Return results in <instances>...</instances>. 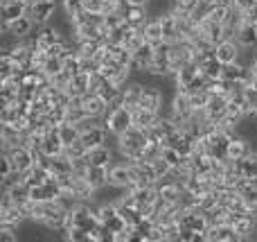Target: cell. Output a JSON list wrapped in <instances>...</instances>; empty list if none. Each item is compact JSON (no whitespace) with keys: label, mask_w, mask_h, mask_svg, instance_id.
<instances>
[{"label":"cell","mask_w":257,"mask_h":242,"mask_svg":"<svg viewBox=\"0 0 257 242\" xmlns=\"http://www.w3.org/2000/svg\"><path fill=\"white\" fill-rule=\"evenodd\" d=\"M50 79H52V84L57 86V89L66 91L68 86H70V82H72V72H70V70H66V68H63L61 72H57V75H52V77H50Z\"/></svg>","instance_id":"f1b7e54d"},{"label":"cell","mask_w":257,"mask_h":242,"mask_svg":"<svg viewBox=\"0 0 257 242\" xmlns=\"http://www.w3.org/2000/svg\"><path fill=\"white\" fill-rule=\"evenodd\" d=\"M201 72H203L205 77H210V79H219L221 72H223V63L219 61L217 57H212V59H208V61L201 66Z\"/></svg>","instance_id":"7402d4cb"},{"label":"cell","mask_w":257,"mask_h":242,"mask_svg":"<svg viewBox=\"0 0 257 242\" xmlns=\"http://www.w3.org/2000/svg\"><path fill=\"white\" fill-rule=\"evenodd\" d=\"M205 109H208L210 120L219 125V122L226 118V113H228V95H212Z\"/></svg>","instance_id":"52a82bcc"},{"label":"cell","mask_w":257,"mask_h":242,"mask_svg":"<svg viewBox=\"0 0 257 242\" xmlns=\"http://www.w3.org/2000/svg\"><path fill=\"white\" fill-rule=\"evenodd\" d=\"M99 125H104V118H99V116H88V113H86V116L81 118L79 122H77V129L84 134V131H90V129H95V127H99Z\"/></svg>","instance_id":"484cf974"},{"label":"cell","mask_w":257,"mask_h":242,"mask_svg":"<svg viewBox=\"0 0 257 242\" xmlns=\"http://www.w3.org/2000/svg\"><path fill=\"white\" fill-rule=\"evenodd\" d=\"M48 120L52 122V125H61L63 120H66V107H59V104H52V109H50L48 113Z\"/></svg>","instance_id":"d6a6232c"},{"label":"cell","mask_w":257,"mask_h":242,"mask_svg":"<svg viewBox=\"0 0 257 242\" xmlns=\"http://www.w3.org/2000/svg\"><path fill=\"white\" fill-rule=\"evenodd\" d=\"M48 59H50L48 50H39V48H36L34 54H32V68H43Z\"/></svg>","instance_id":"f35d334b"},{"label":"cell","mask_w":257,"mask_h":242,"mask_svg":"<svg viewBox=\"0 0 257 242\" xmlns=\"http://www.w3.org/2000/svg\"><path fill=\"white\" fill-rule=\"evenodd\" d=\"M163 147L165 145L163 143H154V140H147V145H145V161H154V158H158V156H163Z\"/></svg>","instance_id":"83f0119b"},{"label":"cell","mask_w":257,"mask_h":242,"mask_svg":"<svg viewBox=\"0 0 257 242\" xmlns=\"http://www.w3.org/2000/svg\"><path fill=\"white\" fill-rule=\"evenodd\" d=\"M239 52H241V45L235 39H226L217 45V59L221 63H235L239 59Z\"/></svg>","instance_id":"5b68a950"},{"label":"cell","mask_w":257,"mask_h":242,"mask_svg":"<svg viewBox=\"0 0 257 242\" xmlns=\"http://www.w3.org/2000/svg\"><path fill=\"white\" fill-rule=\"evenodd\" d=\"M59 138L63 140V145H70V143H75V140L81 138V131L77 129L75 122L63 120L61 125H59Z\"/></svg>","instance_id":"ac0fdd59"},{"label":"cell","mask_w":257,"mask_h":242,"mask_svg":"<svg viewBox=\"0 0 257 242\" xmlns=\"http://www.w3.org/2000/svg\"><path fill=\"white\" fill-rule=\"evenodd\" d=\"M90 166H113V149L108 145H97V147H90L86 154Z\"/></svg>","instance_id":"9c48e42d"},{"label":"cell","mask_w":257,"mask_h":242,"mask_svg":"<svg viewBox=\"0 0 257 242\" xmlns=\"http://www.w3.org/2000/svg\"><path fill=\"white\" fill-rule=\"evenodd\" d=\"M156 120H158V113L149 111V109H133V125L140 127V129H151V127L156 125Z\"/></svg>","instance_id":"5bb4252c"},{"label":"cell","mask_w":257,"mask_h":242,"mask_svg":"<svg viewBox=\"0 0 257 242\" xmlns=\"http://www.w3.org/2000/svg\"><path fill=\"white\" fill-rule=\"evenodd\" d=\"M235 41L241 45V48H257V25L253 23H244L237 32Z\"/></svg>","instance_id":"7c38bea8"},{"label":"cell","mask_w":257,"mask_h":242,"mask_svg":"<svg viewBox=\"0 0 257 242\" xmlns=\"http://www.w3.org/2000/svg\"><path fill=\"white\" fill-rule=\"evenodd\" d=\"M97 93L102 95V98L106 100L108 104H111L113 100L122 98V89H120V86H117V84H115V82H113V79H106V82H104V84H102V89H99Z\"/></svg>","instance_id":"44dd1931"},{"label":"cell","mask_w":257,"mask_h":242,"mask_svg":"<svg viewBox=\"0 0 257 242\" xmlns=\"http://www.w3.org/2000/svg\"><path fill=\"white\" fill-rule=\"evenodd\" d=\"M43 70L48 72L50 77H52V75H57V72H61V70H63V57H50L48 61H45Z\"/></svg>","instance_id":"836d02e7"},{"label":"cell","mask_w":257,"mask_h":242,"mask_svg":"<svg viewBox=\"0 0 257 242\" xmlns=\"http://www.w3.org/2000/svg\"><path fill=\"white\" fill-rule=\"evenodd\" d=\"M86 116V109L84 107H75V104H70V107H66V120L68 122H79L81 118Z\"/></svg>","instance_id":"8d00e7d4"},{"label":"cell","mask_w":257,"mask_h":242,"mask_svg":"<svg viewBox=\"0 0 257 242\" xmlns=\"http://www.w3.org/2000/svg\"><path fill=\"white\" fill-rule=\"evenodd\" d=\"M192 111H194V107H192L190 93L176 91V95H174V100H172V113H178V116H183V118H190Z\"/></svg>","instance_id":"8fae6325"},{"label":"cell","mask_w":257,"mask_h":242,"mask_svg":"<svg viewBox=\"0 0 257 242\" xmlns=\"http://www.w3.org/2000/svg\"><path fill=\"white\" fill-rule=\"evenodd\" d=\"M183 190H185V188H178L176 181H174V184H167V186H163V188H158V193H160V197H165L169 204H176L178 199H181Z\"/></svg>","instance_id":"d4e9b609"},{"label":"cell","mask_w":257,"mask_h":242,"mask_svg":"<svg viewBox=\"0 0 257 242\" xmlns=\"http://www.w3.org/2000/svg\"><path fill=\"white\" fill-rule=\"evenodd\" d=\"M217 242H241L239 233L235 231V226L232 224H219L217 226Z\"/></svg>","instance_id":"603a6c76"},{"label":"cell","mask_w":257,"mask_h":242,"mask_svg":"<svg viewBox=\"0 0 257 242\" xmlns=\"http://www.w3.org/2000/svg\"><path fill=\"white\" fill-rule=\"evenodd\" d=\"M246 70L248 68H244L241 63H223V72H221V77L223 79H228V82H237V79H244V75H246Z\"/></svg>","instance_id":"ffe728a7"},{"label":"cell","mask_w":257,"mask_h":242,"mask_svg":"<svg viewBox=\"0 0 257 242\" xmlns=\"http://www.w3.org/2000/svg\"><path fill=\"white\" fill-rule=\"evenodd\" d=\"M199 72H201V66H199V63H194V61L185 63V66H183L178 72H174V79H176L178 91H185L187 86L196 79V75H199Z\"/></svg>","instance_id":"ba28073f"},{"label":"cell","mask_w":257,"mask_h":242,"mask_svg":"<svg viewBox=\"0 0 257 242\" xmlns=\"http://www.w3.org/2000/svg\"><path fill=\"white\" fill-rule=\"evenodd\" d=\"M106 138H108V129L104 125H99V127H95V129H90V131H84L81 134V140L86 143V147H97V145H104L106 143Z\"/></svg>","instance_id":"4fadbf2b"},{"label":"cell","mask_w":257,"mask_h":242,"mask_svg":"<svg viewBox=\"0 0 257 242\" xmlns=\"http://www.w3.org/2000/svg\"><path fill=\"white\" fill-rule=\"evenodd\" d=\"M104 127L113 134L122 136L128 127H133V111L128 107H120L117 111H106L104 113Z\"/></svg>","instance_id":"6da1fadb"},{"label":"cell","mask_w":257,"mask_h":242,"mask_svg":"<svg viewBox=\"0 0 257 242\" xmlns=\"http://www.w3.org/2000/svg\"><path fill=\"white\" fill-rule=\"evenodd\" d=\"M104 226H106V229H108V231H113V233H120V231H122V229H126V226H128V224H126V222H124V217H122V215H120V213H117V215H115V217H113V220H111V222H106V224H104Z\"/></svg>","instance_id":"ab89813d"},{"label":"cell","mask_w":257,"mask_h":242,"mask_svg":"<svg viewBox=\"0 0 257 242\" xmlns=\"http://www.w3.org/2000/svg\"><path fill=\"white\" fill-rule=\"evenodd\" d=\"M12 161H14V168L18 172H25L30 168H34V156H32V149L30 147H23V145H16L12 152Z\"/></svg>","instance_id":"30bf717a"},{"label":"cell","mask_w":257,"mask_h":242,"mask_svg":"<svg viewBox=\"0 0 257 242\" xmlns=\"http://www.w3.org/2000/svg\"><path fill=\"white\" fill-rule=\"evenodd\" d=\"M88 168H90V163H88V158L86 156L72 158V175L75 177H86L88 175Z\"/></svg>","instance_id":"e575fe53"},{"label":"cell","mask_w":257,"mask_h":242,"mask_svg":"<svg viewBox=\"0 0 257 242\" xmlns=\"http://www.w3.org/2000/svg\"><path fill=\"white\" fill-rule=\"evenodd\" d=\"M34 27H36V23L32 21L30 16H21V18H16V21H12L9 23V30L14 32L16 36H21V39H25V36H30L32 32H34Z\"/></svg>","instance_id":"2e32d148"},{"label":"cell","mask_w":257,"mask_h":242,"mask_svg":"<svg viewBox=\"0 0 257 242\" xmlns=\"http://www.w3.org/2000/svg\"><path fill=\"white\" fill-rule=\"evenodd\" d=\"M244 21L257 25V3H255V5H250L248 9H244Z\"/></svg>","instance_id":"7bdbcfd3"},{"label":"cell","mask_w":257,"mask_h":242,"mask_svg":"<svg viewBox=\"0 0 257 242\" xmlns=\"http://www.w3.org/2000/svg\"><path fill=\"white\" fill-rule=\"evenodd\" d=\"M241 195H244V199H246V204H248V208H250V213L257 208V186L253 184H248L244 190H241Z\"/></svg>","instance_id":"d590c367"},{"label":"cell","mask_w":257,"mask_h":242,"mask_svg":"<svg viewBox=\"0 0 257 242\" xmlns=\"http://www.w3.org/2000/svg\"><path fill=\"white\" fill-rule=\"evenodd\" d=\"M151 166H154V170H156V175H158V177H167L169 172H172V166H169L163 156L154 158V161H151Z\"/></svg>","instance_id":"74e56055"},{"label":"cell","mask_w":257,"mask_h":242,"mask_svg":"<svg viewBox=\"0 0 257 242\" xmlns=\"http://www.w3.org/2000/svg\"><path fill=\"white\" fill-rule=\"evenodd\" d=\"M250 70H253V72H255V77H257V59H255V63H253V66H250Z\"/></svg>","instance_id":"ee69618b"},{"label":"cell","mask_w":257,"mask_h":242,"mask_svg":"<svg viewBox=\"0 0 257 242\" xmlns=\"http://www.w3.org/2000/svg\"><path fill=\"white\" fill-rule=\"evenodd\" d=\"M63 154H66L68 158H81L88 154V147H86V143L79 138V140H75V143L66 145V147H63Z\"/></svg>","instance_id":"cb8c5ba5"},{"label":"cell","mask_w":257,"mask_h":242,"mask_svg":"<svg viewBox=\"0 0 257 242\" xmlns=\"http://www.w3.org/2000/svg\"><path fill=\"white\" fill-rule=\"evenodd\" d=\"M68 93L75 98V95H84L86 91H90V72H77V75H72V82L70 86H68Z\"/></svg>","instance_id":"9a60e30c"},{"label":"cell","mask_w":257,"mask_h":242,"mask_svg":"<svg viewBox=\"0 0 257 242\" xmlns=\"http://www.w3.org/2000/svg\"><path fill=\"white\" fill-rule=\"evenodd\" d=\"M108 170H111L108 166H90L86 179H88L90 184L95 186V190H97V188H102V186L108 184Z\"/></svg>","instance_id":"e0dca14e"},{"label":"cell","mask_w":257,"mask_h":242,"mask_svg":"<svg viewBox=\"0 0 257 242\" xmlns=\"http://www.w3.org/2000/svg\"><path fill=\"white\" fill-rule=\"evenodd\" d=\"M219 204V197H217V190H212V193H208V195H203V197H199V208L203 213H208V211H212L214 206Z\"/></svg>","instance_id":"4dcf8cb0"},{"label":"cell","mask_w":257,"mask_h":242,"mask_svg":"<svg viewBox=\"0 0 257 242\" xmlns=\"http://www.w3.org/2000/svg\"><path fill=\"white\" fill-rule=\"evenodd\" d=\"M50 195L45 190V186H34L32 188V202H48Z\"/></svg>","instance_id":"b9f144b4"},{"label":"cell","mask_w":257,"mask_h":242,"mask_svg":"<svg viewBox=\"0 0 257 242\" xmlns=\"http://www.w3.org/2000/svg\"><path fill=\"white\" fill-rule=\"evenodd\" d=\"M145 34H147V41H151L154 45H158L160 41H165L163 23H160V18H149V23L145 25Z\"/></svg>","instance_id":"d6986e66"},{"label":"cell","mask_w":257,"mask_h":242,"mask_svg":"<svg viewBox=\"0 0 257 242\" xmlns=\"http://www.w3.org/2000/svg\"><path fill=\"white\" fill-rule=\"evenodd\" d=\"M25 16V3L23 0H0V21H16Z\"/></svg>","instance_id":"8992f818"},{"label":"cell","mask_w":257,"mask_h":242,"mask_svg":"<svg viewBox=\"0 0 257 242\" xmlns=\"http://www.w3.org/2000/svg\"><path fill=\"white\" fill-rule=\"evenodd\" d=\"M63 233H66V240H70V242H90L88 231L81 229V226H72V229L63 231Z\"/></svg>","instance_id":"f546056e"},{"label":"cell","mask_w":257,"mask_h":242,"mask_svg":"<svg viewBox=\"0 0 257 242\" xmlns=\"http://www.w3.org/2000/svg\"><path fill=\"white\" fill-rule=\"evenodd\" d=\"M142 91H145V84L138 79H128L124 86H122V102H124V107H128L133 111V109L140 107V98H142Z\"/></svg>","instance_id":"3957f363"},{"label":"cell","mask_w":257,"mask_h":242,"mask_svg":"<svg viewBox=\"0 0 257 242\" xmlns=\"http://www.w3.org/2000/svg\"><path fill=\"white\" fill-rule=\"evenodd\" d=\"M210 91H196V93H190V100H192V107L194 109H203V107H208V102H210Z\"/></svg>","instance_id":"1f68e13d"},{"label":"cell","mask_w":257,"mask_h":242,"mask_svg":"<svg viewBox=\"0 0 257 242\" xmlns=\"http://www.w3.org/2000/svg\"><path fill=\"white\" fill-rule=\"evenodd\" d=\"M108 184L117 186V188H128L133 184L131 163H113L108 170Z\"/></svg>","instance_id":"7a4b0ae2"},{"label":"cell","mask_w":257,"mask_h":242,"mask_svg":"<svg viewBox=\"0 0 257 242\" xmlns=\"http://www.w3.org/2000/svg\"><path fill=\"white\" fill-rule=\"evenodd\" d=\"M140 107L142 109H149V111H154V113H160V109L165 107L163 91H160L158 86H145L142 98H140Z\"/></svg>","instance_id":"277c9868"},{"label":"cell","mask_w":257,"mask_h":242,"mask_svg":"<svg viewBox=\"0 0 257 242\" xmlns=\"http://www.w3.org/2000/svg\"><path fill=\"white\" fill-rule=\"evenodd\" d=\"M244 98H246V104H248L250 109H257V86H246V91H244Z\"/></svg>","instance_id":"60d3db41"},{"label":"cell","mask_w":257,"mask_h":242,"mask_svg":"<svg viewBox=\"0 0 257 242\" xmlns=\"http://www.w3.org/2000/svg\"><path fill=\"white\" fill-rule=\"evenodd\" d=\"M165 231V242H181V224L178 222H169V224H160Z\"/></svg>","instance_id":"4316f807"}]
</instances>
